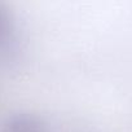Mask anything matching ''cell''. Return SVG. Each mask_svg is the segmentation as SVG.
I'll return each instance as SVG.
<instances>
[{
    "label": "cell",
    "instance_id": "obj_1",
    "mask_svg": "<svg viewBox=\"0 0 132 132\" xmlns=\"http://www.w3.org/2000/svg\"><path fill=\"white\" fill-rule=\"evenodd\" d=\"M3 132H45V126L36 115L20 113L11 115L4 122Z\"/></svg>",
    "mask_w": 132,
    "mask_h": 132
},
{
    "label": "cell",
    "instance_id": "obj_2",
    "mask_svg": "<svg viewBox=\"0 0 132 132\" xmlns=\"http://www.w3.org/2000/svg\"><path fill=\"white\" fill-rule=\"evenodd\" d=\"M11 30V14L8 9L0 4V40H3Z\"/></svg>",
    "mask_w": 132,
    "mask_h": 132
}]
</instances>
